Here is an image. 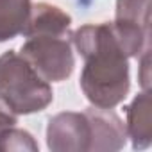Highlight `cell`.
<instances>
[{
  "instance_id": "1",
  "label": "cell",
  "mask_w": 152,
  "mask_h": 152,
  "mask_svg": "<svg viewBox=\"0 0 152 152\" xmlns=\"http://www.w3.org/2000/svg\"><path fill=\"white\" fill-rule=\"evenodd\" d=\"M72 43L84 57L81 90L95 107L113 109L127 97L129 57L111 23H88L72 32Z\"/></svg>"
},
{
  "instance_id": "2",
  "label": "cell",
  "mask_w": 152,
  "mask_h": 152,
  "mask_svg": "<svg viewBox=\"0 0 152 152\" xmlns=\"http://www.w3.org/2000/svg\"><path fill=\"white\" fill-rule=\"evenodd\" d=\"M0 97L18 115L43 111L52 100L50 84L15 50L0 56Z\"/></svg>"
},
{
  "instance_id": "3",
  "label": "cell",
  "mask_w": 152,
  "mask_h": 152,
  "mask_svg": "<svg viewBox=\"0 0 152 152\" xmlns=\"http://www.w3.org/2000/svg\"><path fill=\"white\" fill-rule=\"evenodd\" d=\"M20 56L47 83L66 81L75 66V59L72 52V34L31 36L22 45Z\"/></svg>"
},
{
  "instance_id": "4",
  "label": "cell",
  "mask_w": 152,
  "mask_h": 152,
  "mask_svg": "<svg viewBox=\"0 0 152 152\" xmlns=\"http://www.w3.org/2000/svg\"><path fill=\"white\" fill-rule=\"evenodd\" d=\"M93 129L90 116L84 113H59L48 120L47 145L54 152L91 150Z\"/></svg>"
},
{
  "instance_id": "5",
  "label": "cell",
  "mask_w": 152,
  "mask_h": 152,
  "mask_svg": "<svg viewBox=\"0 0 152 152\" xmlns=\"http://www.w3.org/2000/svg\"><path fill=\"white\" fill-rule=\"evenodd\" d=\"M86 115L90 116L91 129H93V140H91V150H120L125 145L127 131L125 124L120 120L116 113L106 107H90L86 109Z\"/></svg>"
},
{
  "instance_id": "6",
  "label": "cell",
  "mask_w": 152,
  "mask_h": 152,
  "mask_svg": "<svg viewBox=\"0 0 152 152\" xmlns=\"http://www.w3.org/2000/svg\"><path fill=\"white\" fill-rule=\"evenodd\" d=\"M70 25H72V18L68 13H64L57 6L39 2L31 7V15L25 25L23 36L25 38L39 36V34L66 36V34H72Z\"/></svg>"
},
{
  "instance_id": "7",
  "label": "cell",
  "mask_w": 152,
  "mask_h": 152,
  "mask_svg": "<svg viewBox=\"0 0 152 152\" xmlns=\"http://www.w3.org/2000/svg\"><path fill=\"white\" fill-rule=\"evenodd\" d=\"M150 95L143 91L134 97L127 106V136L132 140L134 148H147L152 141V109Z\"/></svg>"
},
{
  "instance_id": "8",
  "label": "cell",
  "mask_w": 152,
  "mask_h": 152,
  "mask_svg": "<svg viewBox=\"0 0 152 152\" xmlns=\"http://www.w3.org/2000/svg\"><path fill=\"white\" fill-rule=\"evenodd\" d=\"M31 7V0H0V43L23 34Z\"/></svg>"
},
{
  "instance_id": "9",
  "label": "cell",
  "mask_w": 152,
  "mask_h": 152,
  "mask_svg": "<svg viewBox=\"0 0 152 152\" xmlns=\"http://www.w3.org/2000/svg\"><path fill=\"white\" fill-rule=\"evenodd\" d=\"M115 20L148 27L150 23L148 0H116V18Z\"/></svg>"
},
{
  "instance_id": "10",
  "label": "cell",
  "mask_w": 152,
  "mask_h": 152,
  "mask_svg": "<svg viewBox=\"0 0 152 152\" xmlns=\"http://www.w3.org/2000/svg\"><path fill=\"white\" fill-rule=\"evenodd\" d=\"M0 150H31V152H36L38 143L34 141L31 132L13 127L4 134L2 141H0Z\"/></svg>"
},
{
  "instance_id": "11",
  "label": "cell",
  "mask_w": 152,
  "mask_h": 152,
  "mask_svg": "<svg viewBox=\"0 0 152 152\" xmlns=\"http://www.w3.org/2000/svg\"><path fill=\"white\" fill-rule=\"evenodd\" d=\"M16 124H18V113H15V109L0 97V141L9 129L16 127Z\"/></svg>"
},
{
  "instance_id": "12",
  "label": "cell",
  "mask_w": 152,
  "mask_h": 152,
  "mask_svg": "<svg viewBox=\"0 0 152 152\" xmlns=\"http://www.w3.org/2000/svg\"><path fill=\"white\" fill-rule=\"evenodd\" d=\"M141 73H140V83L143 86V91H148V47L141 52Z\"/></svg>"
}]
</instances>
